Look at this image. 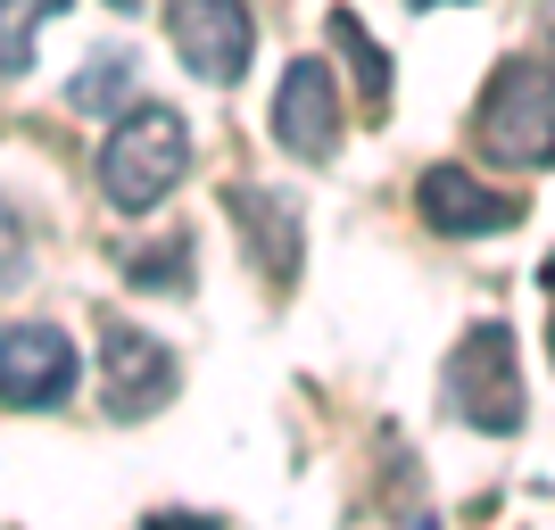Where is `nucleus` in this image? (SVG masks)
Segmentation results:
<instances>
[{
	"label": "nucleus",
	"instance_id": "nucleus-1",
	"mask_svg": "<svg viewBox=\"0 0 555 530\" xmlns=\"http://www.w3.org/2000/svg\"><path fill=\"white\" fill-rule=\"evenodd\" d=\"M183 166H191V125L175 108H116V133L100 141V191H108V208L125 216H150L166 199V191L183 183Z\"/></svg>",
	"mask_w": 555,
	"mask_h": 530
},
{
	"label": "nucleus",
	"instance_id": "nucleus-2",
	"mask_svg": "<svg viewBox=\"0 0 555 530\" xmlns=\"http://www.w3.org/2000/svg\"><path fill=\"white\" fill-rule=\"evenodd\" d=\"M473 133H481V150L498 166H514V174H539L555 150V75L539 50H522V59H506V67L489 75L481 108H473Z\"/></svg>",
	"mask_w": 555,
	"mask_h": 530
},
{
	"label": "nucleus",
	"instance_id": "nucleus-3",
	"mask_svg": "<svg viewBox=\"0 0 555 530\" xmlns=\"http://www.w3.org/2000/svg\"><path fill=\"white\" fill-rule=\"evenodd\" d=\"M448 415L473 423V431H522L531 398H522V357H514V332L506 323H473L448 357Z\"/></svg>",
	"mask_w": 555,
	"mask_h": 530
},
{
	"label": "nucleus",
	"instance_id": "nucleus-4",
	"mask_svg": "<svg viewBox=\"0 0 555 530\" xmlns=\"http://www.w3.org/2000/svg\"><path fill=\"white\" fill-rule=\"evenodd\" d=\"M166 34H175V50L199 83H241V67L257 50L249 0H166Z\"/></svg>",
	"mask_w": 555,
	"mask_h": 530
},
{
	"label": "nucleus",
	"instance_id": "nucleus-5",
	"mask_svg": "<svg viewBox=\"0 0 555 530\" xmlns=\"http://www.w3.org/2000/svg\"><path fill=\"white\" fill-rule=\"evenodd\" d=\"M75 390V340L59 323H0V406L42 415Z\"/></svg>",
	"mask_w": 555,
	"mask_h": 530
},
{
	"label": "nucleus",
	"instance_id": "nucleus-6",
	"mask_svg": "<svg viewBox=\"0 0 555 530\" xmlns=\"http://www.w3.org/2000/svg\"><path fill=\"white\" fill-rule=\"evenodd\" d=\"M100 373H108V415L116 423H150L175 398V357L141 323H108L100 332Z\"/></svg>",
	"mask_w": 555,
	"mask_h": 530
},
{
	"label": "nucleus",
	"instance_id": "nucleus-7",
	"mask_svg": "<svg viewBox=\"0 0 555 530\" xmlns=\"http://www.w3.org/2000/svg\"><path fill=\"white\" fill-rule=\"evenodd\" d=\"M274 141L291 150V158H315V166L340 150V92H332V67H324V59H291V67H282Z\"/></svg>",
	"mask_w": 555,
	"mask_h": 530
},
{
	"label": "nucleus",
	"instance_id": "nucleus-8",
	"mask_svg": "<svg viewBox=\"0 0 555 530\" xmlns=\"http://www.w3.org/2000/svg\"><path fill=\"white\" fill-rule=\"evenodd\" d=\"M415 208H423V224L448 232V241H481V232L522 224V199H514V191H489L481 174H464V166H431L415 183Z\"/></svg>",
	"mask_w": 555,
	"mask_h": 530
},
{
	"label": "nucleus",
	"instance_id": "nucleus-9",
	"mask_svg": "<svg viewBox=\"0 0 555 530\" xmlns=\"http://www.w3.org/2000/svg\"><path fill=\"white\" fill-rule=\"evenodd\" d=\"M232 216H241V232H249V249L266 257V274L291 282L299 274V257H307V224H299V199L274 183H241L232 191Z\"/></svg>",
	"mask_w": 555,
	"mask_h": 530
},
{
	"label": "nucleus",
	"instance_id": "nucleus-10",
	"mask_svg": "<svg viewBox=\"0 0 555 530\" xmlns=\"http://www.w3.org/2000/svg\"><path fill=\"white\" fill-rule=\"evenodd\" d=\"M125 92H133V59H125V50H100L92 67L67 83V100L83 116H116V108H125Z\"/></svg>",
	"mask_w": 555,
	"mask_h": 530
},
{
	"label": "nucleus",
	"instance_id": "nucleus-11",
	"mask_svg": "<svg viewBox=\"0 0 555 530\" xmlns=\"http://www.w3.org/2000/svg\"><path fill=\"white\" fill-rule=\"evenodd\" d=\"M67 0H0V75H25V59H34V25L59 17Z\"/></svg>",
	"mask_w": 555,
	"mask_h": 530
},
{
	"label": "nucleus",
	"instance_id": "nucleus-12",
	"mask_svg": "<svg viewBox=\"0 0 555 530\" xmlns=\"http://www.w3.org/2000/svg\"><path fill=\"white\" fill-rule=\"evenodd\" d=\"M133 290H191V241H158V249H133L116 257Z\"/></svg>",
	"mask_w": 555,
	"mask_h": 530
},
{
	"label": "nucleus",
	"instance_id": "nucleus-13",
	"mask_svg": "<svg viewBox=\"0 0 555 530\" xmlns=\"http://www.w3.org/2000/svg\"><path fill=\"white\" fill-rule=\"evenodd\" d=\"M332 34H340V42H348V59H357V75H365V100H390V59H382V50L365 42V25H357V17H348V9H340V17H332Z\"/></svg>",
	"mask_w": 555,
	"mask_h": 530
},
{
	"label": "nucleus",
	"instance_id": "nucleus-14",
	"mask_svg": "<svg viewBox=\"0 0 555 530\" xmlns=\"http://www.w3.org/2000/svg\"><path fill=\"white\" fill-rule=\"evenodd\" d=\"M25 224H17V208H9V199H0V290H17L25 274H34V266H25Z\"/></svg>",
	"mask_w": 555,
	"mask_h": 530
},
{
	"label": "nucleus",
	"instance_id": "nucleus-15",
	"mask_svg": "<svg viewBox=\"0 0 555 530\" xmlns=\"http://www.w3.org/2000/svg\"><path fill=\"white\" fill-rule=\"evenodd\" d=\"M108 9H125V17H133V9H141V0H108Z\"/></svg>",
	"mask_w": 555,
	"mask_h": 530
},
{
	"label": "nucleus",
	"instance_id": "nucleus-16",
	"mask_svg": "<svg viewBox=\"0 0 555 530\" xmlns=\"http://www.w3.org/2000/svg\"><path fill=\"white\" fill-rule=\"evenodd\" d=\"M406 9H448V0H406Z\"/></svg>",
	"mask_w": 555,
	"mask_h": 530
}]
</instances>
